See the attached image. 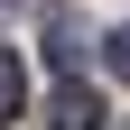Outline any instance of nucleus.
<instances>
[{"label":"nucleus","mask_w":130,"mask_h":130,"mask_svg":"<svg viewBox=\"0 0 130 130\" xmlns=\"http://www.w3.org/2000/svg\"><path fill=\"white\" fill-rule=\"evenodd\" d=\"M46 121H56V130H102V93H93V84H56V93H46Z\"/></svg>","instance_id":"nucleus-1"},{"label":"nucleus","mask_w":130,"mask_h":130,"mask_svg":"<svg viewBox=\"0 0 130 130\" xmlns=\"http://www.w3.org/2000/svg\"><path fill=\"white\" fill-rule=\"evenodd\" d=\"M19 102H28V65L9 56V46H0V121H9V111H19Z\"/></svg>","instance_id":"nucleus-2"},{"label":"nucleus","mask_w":130,"mask_h":130,"mask_svg":"<svg viewBox=\"0 0 130 130\" xmlns=\"http://www.w3.org/2000/svg\"><path fill=\"white\" fill-rule=\"evenodd\" d=\"M102 65H111V74L130 84V28H111V37H102Z\"/></svg>","instance_id":"nucleus-3"}]
</instances>
